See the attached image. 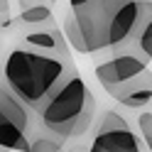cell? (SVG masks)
Instances as JSON below:
<instances>
[{"instance_id":"6da1fadb","label":"cell","mask_w":152,"mask_h":152,"mask_svg":"<svg viewBox=\"0 0 152 152\" xmlns=\"http://www.w3.org/2000/svg\"><path fill=\"white\" fill-rule=\"evenodd\" d=\"M86 54L113 56L152 22V0H66Z\"/></svg>"},{"instance_id":"8fae6325","label":"cell","mask_w":152,"mask_h":152,"mask_svg":"<svg viewBox=\"0 0 152 152\" xmlns=\"http://www.w3.org/2000/svg\"><path fill=\"white\" fill-rule=\"evenodd\" d=\"M132 44H135V49L145 56V59H152V22H147L137 32V37L132 39Z\"/></svg>"},{"instance_id":"5bb4252c","label":"cell","mask_w":152,"mask_h":152,"mask_svg":"<svg viewBox=\"0 0 152 152\" xmlns=\"http://www.w3.org/2000/svg\"><path fill=\"white\" fill-rule=\"evenodd\" d=\"M34 5H47L44 0H17V7L20 10H27V7H34Z\"/></svg>"},{"instance_id":"7a4b0ae2","label":"cell","mask_w":152,"mask_h":152,"mask_svg":"<svg viewBox=\"0 0 152 152\" xmlns=\"http://www.w3.org/2000/svg\"><path fill=\"white\" fill-rule=\"evenodd\" d=\"M76 69L71 54H47L5 39L0 59V83L27 108H34Z\"/></svg>"},{"instance_id":"5b68a950","label":"cell","mask_w":152,"mask_h":152,"mask_svg":"<svg viewBox=\"0 0 152 152\" xmlns=\"http://www.w3.org/2000/svg\"><path fill=\"white\" fill-rule=\"evenodd\" d=\"M5 39L12 44L27 47L34 52H47V54H71L64 34L59 30V22H20L12 17L10 25L5 27Z\"/></svg>"},{"instance_id":"2e32d148","label":"cell","mask_w":152,"mask_h":152,"mask_svg":"<svg viewBox=\"0 0 152 152\" xmlns=\"http://www.w3.org/2000/svg\"><path fill=\"white\" fill-rule=\"evenodd\" d=\"M44 3H47V5H49V7H52V5H56V0H44Z\"/></svg>"},{"instance_id":"52a82bcc","label":"cell","mask_w":152,"mask_h":152,"mask_svg":"<svg viewBox=\"0 0 152 152\" xmlns=\"http://www.w3.org/2000/svg\"><path fill=\"white\" fill-rule=\"evenodd\" d=\"M96 79L108 93H113L115 88L125 86V83L135 81L137 76L147 74L150 71V61L142 59L137 54H130V52H120V54H113V56H103V59L96 61Z\"/></svg>"},{"instance_id":"9c48e42d","label":"cell","mask_w":152,"mask_h":152,"mask_svg":"<svg viewBox=\"0 0 152 152\" xmlns=\"http://www.w3.org/2000/svg\"><path fill=\"white\" fill-rule=\"evenodd\" d=\"M17 20L20 22H49V20H56V17L49 5H34V7H27V10H20Z\"/></svg>"},{"instance_id":"9a60e30c","label":"cell","mask_w":152,"mask_h":152,"mask_svg":"<svg viewBox=\"0 0 152 152\" xmlns=\"http://www.w3.org/2000/svg\"><path fill=\"white\" fill-rule=\"evenodd\" d=\"M3 49H5V27H0V59H3Z\"/></svg>"},{"instance_id":"30bf717a","label":"cell","mask_w":152,"mask_h":152,"mask_svg":"<svg viewBox=\"0 0 152 152\" xmlns=\"http://www.w3.org/2000/svg\"><path fill=\"white\" fill-rule=\"evenodd\" d=\"M137 130H140V142L145 145V150H150L152 147V113H150V108H145V110H140V115H137Z\"/></svg>"},{"instance_id":"3957f363","label":"cell","mask_w":152,"mask_h":152,"mask_svg":"<svg viewBox=\"0 0 152 152\" xmlns=\"http://www.w3.org/2000/svg\"><path fill=\"white\" fill-rule=\"evenodd\" d=\"M30 110V120L44 132L54 135L64 145L79 140L88 132L93 118H96V98L88 83L74 71L66 81H61L42 103Z\"/></svg>"},{"instance_id":"e0dca14e","label":"cell","mask_w":152,"mask_h":152,"mask_svg":"<svg viewBox=\"0 0 152 152\" xmlns=\"http://www.w3.org/2000/svg\"><path fill=\"white\" fill-rule=\"evenodd\" d=\"M0 152H7V150H5V147H0Z\"/></svg>"},{"instance_id":"8992f818","label":"cell","mask_w":152,"mask_h":152,"mask_svg":"<svg viewBox=\"0 0 152 152\" xmlns=\"http://www.w3.org/2000/svg\"><path fill=\"white\" fill-rule=\"evenodd\" d=\"M30 110L0 83V147L7 152H27Z\"/></svg>"},{"instance_id":"ba28073f","label":"cell","mask_w":152,"mask_h":152,"mask_svg":"<svg viewBox=\"0 0 152 152\" xmlns=\"http://www.w3.org/2000/svg\"><path fill=\"white\" fill-rule=\"evenodd\" d=\"M108 96L113 101H118L123 108H132V110L150 108V101H152V71L137 76L135 81L115 88L113 93H108Z\"/></svg>"},{"instance_id":"4fadbf2b","label":"cell","mask_w":152,"mask_h":152,"mask_svg":"<svg viewBox=\"0 0 152 152\" xmlns=\"http://www.w3.org/2000/svg\"><path fill=\"white\" fill-rule=\"evenodd\" d=\"M12 20V10H10V0H0V27H7Z\"/></svg>"},{"instance_id":"277c9868","label":"cell","mask_w":152,"mask_h":152,"mask_svg":"<svg viewBox=\"0 0 152 152\" xmlns=\"http://www.w3.org/2000/svg\"><path fill=\"white\" fill-rule=\"evenodd\" d=\"M86 140L96 152H150L140 142L132 125L115 110H103L93 118Z\"/></svg>"},{"instance_id":"7c38bea8","label":"cell","mask_w":152,"mask_h":152,"mask_svg":"<svg viewBox=\"0 0 152 152\" xmlns=\"http://www.w3.org/2000/svg\"><path fill=\"white\" fill-rule=\"evenodd\" d=\"M64 152H96V150H93V147L88 145L86 135H83V137H79V140H71V142H66Z\"/></svg>"}]
</instances>
